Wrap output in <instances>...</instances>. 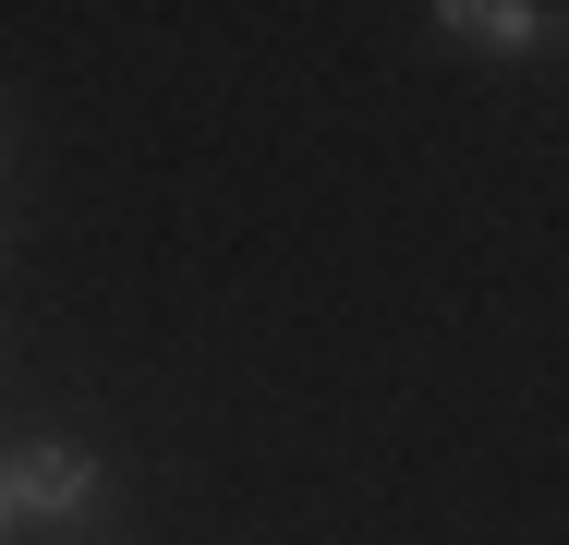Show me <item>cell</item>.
Here are the masks:
<instances>
[{"mask_svg": "<svg viewBox=\"0 0 569 545\" xmlns=\"http://www.w3.org/2000/svg\"><path fill=\"white\" fill-rule=\"evenodd\" d=\"M437 24H449L460 49H497V61H509V49H546V24H558V12H546V0H449Z\"/></svg>", "mask_w": 569, "mask_h": 545, "instance_id": "cell-2", "label": "cell"}, {"mask_svg": "<svg viewBox=\"0 0 569 545\" xmlns=\"http://www.w3.org/2000/svg\"><path fill=\"white\" fill-rule=\"evenodd\" d=\"M0 545H12V485H0Z\"/></svg>", "mask_w": 569, "mask_h": 545, "instance_id": "cell-4", "label": "cell"}, {"mask_svg": "<svg viewBox=\"0 0 569 545\" xmlns=\"http://www.w3.org/2000/svg\"><path fill=\"white\" fill-rule=\"evenodd\" d=\"M0 158H12V98H0Z\"/></svg>", "mask_w": 569, "mask_h": 545, "instance_id": "cell-3", "label": "cell"}, {"mask_svg": "<svg viewBox=\"0 0 569 545\" xmlns=\"http://www.w3.org/2000/svg\"><path fill=\"white\" fill-rule=\"evenodd\" d=\"M0 485H12V522H86L98 485H110V460H98L86 436H24V448L0 460Z\"/></svg>", "mask_w": 569, "mask_h": 545, "instance_id": "cell-1", "label": "cell"}]
</instances>
